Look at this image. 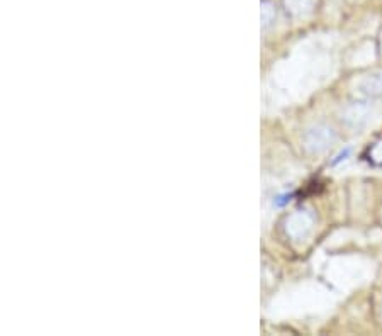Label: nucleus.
Returning <instances> with one entry per match:
<instances>
[{
  "mask_svg": "<svg viewBox=\"0 0 382 336\" xmlns=\"http://www.w3.org/2000/svg\"><path fill=\"white\" fill-rule=\"evenodd\" d=\"M303 141L308 152L319 154L325 153L326 150H330L333 146V143L337 141V133H335V129L331 126L319 122V125L308 127L303 136Z\"/></svg>",
  "mask_w": 382,
  "mask_h": 336,
  "instance_id": "f257e3e1",
  "label": "nucleus"
},
{
  "mask_svg": "<svg viewBox=\"0 0 382 336\" xmlns=\"http://www.w3.org/2000/svg\"><path fill=\"white\" fill-rule=\"evenodd\" d=\"M372 109L369 102L358 100V102H350L342 109V122L350 129H362L369 122Z\"/></svg>",
  "mask_w": 382,
  "mask_h": 336,
  "instance_id": "f03ea898",
  "label": "nucleus"
},
{
  "mask_svg": "<svg viewBox=\"0 0 382 336\" xmlns=\"http://www.w3.org/2000/svg\"><path fill=\"white\" fill-rule=\"evenodd\" d=\"M312 224H315V218H312L311 212L296 211L285 221V233H287V237L299 241V239L306 238L311 233Z\"/></svg>",
  "mask_w": 382,
  "mask_h": 336,
  "instance_id": "7ed1b4c3",
  "label": "nucleus"
},
{
  "mask_svg": "<svg viewBox=\"0 0 382 336\" xmlns=\"http://www.w3.org/2000/svg\"><path fill=\"white\" fill-rule=\"evenodd\" d=\"M357 90L365 99H381L382 97V72H372L358 80Z\"/></svg>",
  "mask_w": 382,
  "mask_h": 336,
  "instance_id": "20e7f679",
  "label": "nucleus"
},
{
  "mask_svg": "<svg viewBox=\"0 0 382 336\" xmlns=\"http://www.w3.org/2000/svg\"><path fill=\"white\" fill-rule=\"evenodd\" d=\"M315 0H282V7L291 17H303L312 9Z\"/></svg>",
  "mask_w": 382,
  "mask_h": 336,
  "instance_id": "39448f33",
  "label": "nucleus"
},
{
  "mask_svg": "<svg viewBox=\"0 0 382 336\" xmlns=\"http://www.w3.org/2000/svg\"><path fill=\"white\" fill-rule=\"evenodd\" d=\"M260 17H262V28H264V29H269L270 26L276 22L277 10H276V6H273L270 0H262Z\"/></svg>",
  "mask_w": 382,
  "mask_h": 336,
  "instance_id": "423d86ee",
  "label": "nucleus"
},
{
  "mask_svg": "<svg viewBox=\"0 0 382 336\" xmlns=\"http://www.w3.org/2000/svg\"><path fill=\"white\" fill-rule=\"evenodd\" d=\"M289 200H291V195H287V194L279 195L276 200H273V204H276L277 207H280V206H284V204H287Z\"/></svg>",
  "mask_w": 382,
  "mask_h": 336,
  "instance_id": "0eeeda50",
  "label": "nucleus"
},
{
  "mask_svg": "<svg viewBox=\"0 0 382 336\" xmlns=\"http://www.w3.org/2000/svg\"><path fill=\"white\" fill-rule=\"evenodd\" d=\"M349 154H350V150H345V152H342V153H340V154H338V157H337V160H335V161H333V165H337V163H338V161L345 160V158H347V157H349Z\"/></svg>",
  "mask_w": 382,
  "mask_h": 336,
  "instance_id": "6e6552de",
  "label": "nucleus"
}]
</instances>
